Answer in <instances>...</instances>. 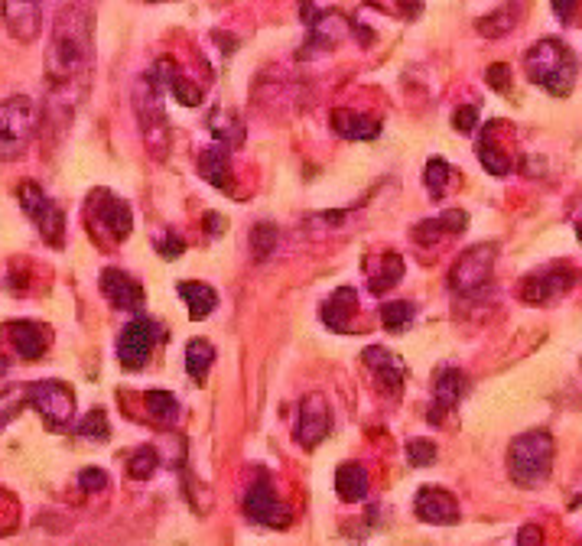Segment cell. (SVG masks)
<instances>
[{"label": "cell", "instance_id": "44dd1931", "mask_svg": "<svg viewBox=\"0 0 582 546\" xmlns=\"http://www.w3.org/2000/svg\"><path fill=\"white\" fill-rule=\"evenodd\" d=\"M498 130H501V124L491 121V124H485L482 137H478V160H482V166L491 176H504L511 169V153L501 147Z\"/></svg>", "mask_w": 582, "mask_h": 546}, {"label": "cell", "instance_id": "9c48e42d", "mask_svg": "<svg viewBox=\"0 0 582 546\" xmlns=\"http://www.w3.org/2000/svg\"><path fill=\"white\" fill-rule=\"evenodd\" d=\"M160 338H163L160 322H153L147 316H134L118 335V361L127 371H140L150 361Z\"/></svg>", "mask_w": 582, "mask_h": 546}, {"label": "cell", "instance_id": "9a60e30c", "mask_svg": "<svg viewBox=\"0 0 582 546\" xmlns=\"http://www.w3.org/2000/svg\"><path fill=\"white\" fill-rule=\"evenodd\" d=\"M101 293L105 299L121 312H140L144 309V286H140L131 273H124L118 267H108L101 270Z\"/></svg>", "mask_w": 582, "mask_h": 546}, {"label": "cell", "instance_id": "f546056e", "mask_svg": "<svg viewBox=\"0 0 582 546\" xmlns=\"http://www.w3.org/2000/svg\"><path fill=\"white\" fill-rule=\"evenodd\" d=\"M147 413L153 416L157 423H176L179 416V400L170 394V390H147Z\"/></svg>", "mask_w": 582, "mask_h": 546}, {"label": "cell", "instance_id": "ac0fdd59", "mask_svg": "<svg viewBox=\"0 0 582 546\" xmlns=\"http://www.w3.org/2000/svg\"><path fill=\"white\" fill-rule=\"evenodd\" d=\"M462 397V374L456 368H439L433 377V407H430V423L439 426L443 416L456 407Z\"/></svg>", "mask_w": 582, "mask_h": 546}, {"label": "cell", "instance_id": "bcb514c9", "mask_svg": "<svg viewBox=\"0 0 582 546\" xmlns=\"http://www.w3.org/2000/svg\"><path fill=\"white\" fill-rule=\"evenodd\" d=\"M576 234H579V241H582V218H579V225H576Z\"/></svg>", "mask_w": 582, "mask_h": 546}, {"label": "cell", "instance_id": "74e56055", "mask_svg": "<svg viewBox=\"0 0 582 546\" xmlns=\"http://www.w3.org/2000/svg\"><path fill=\"white\" fill-rule=\"evenodd\" d=\"M79 488L82 491H105L108 488V472L105 468H82V475H79Z\"/></svg>", "mask_w": 582, "mask_h": 546}, {"label": "cell", "instance_id": "4dcf8cb0", "mask_svg": "<svg viewBox=\"0 0 582 546\" xmlns=\"http://www.w3.org/2000/svg\"><path fill=\"white\" fill-rule=\"evenodd\" d=\"M157 468H160V452L153 446H140L131 455V462H127V475H131L134 481H147Z\"/></svg>", "mask_w": 582, "mask_h": 546}, {"label": "cell", "instance_id": "d6a6232c", "mask_svg": "<svg viewBox=\"0 0 582 546\" xmlns=\"http://www.w3.org/2000/svg\"><path fill=\"white\" fill-rule=\"evenodd\" d=\"M27 384L23 387H10V390H0V429H4L10 420H17V413L27 407Z\"/></svg>", "mask_w": 582, "mask_h": 546}, {"label": "cell", "instance_id": "e575fe53", "mask_svg": "<svg viewBox=\"0 0 582 546\" xmlns=\"http://www.w3.org/2000/svg\"><path fill=\"white\" fill-rule=\"evenodd\" d=\"M274 244H277V228L270 225V221H257L254 231H251V254H254V260L270 257Z\"/></svg>", "mask_w": 582, "mask_h": 546}, {"label": "cell", "instance_id": "ffe728a7", "mask_svg": "<svg viewBox=\"0 0 582 546\" xmlns=\"http://www.w3.org/2000/svg\"><path fill=\"white\" fill-rule=\"evenodd\" d=\"M355 309H358V293L352 286H342V290H335L326 303H322V322H326V329L332 332H352Z\"/></svg>", "mask_w": 582, "mask_h": 546}, {"label": "cell", "instance_id": "b9f144b4", "mask_svg": "<svg viewBox=\"0 0 582 546\" xmlns=\"http://www.w3.org/2000/svg\"><path fill=\"white\" fill-rule=\"evenodd\" d=\"M517 546H543V530L537 524H524V530L517 533Z\"/></svg>", "mask_w": 582, "mask_h": 546}, {"label": "cell", "instance_id": "d590c367", "mask_svg": "<svg viewBox=\"0 0 582 546\" xmlns=\"http://www.w3.org/2000/svg\"><path fill=\"white\" fill-rule=\"evenodd\" d=\"M446 179H449V166H446V160H439V156H433V160L426 163V186H430V199H443Z\"/></svg>", "mask_w": 582, "mask_h": 546}, {"label": "cell", "instance_id": "f1b7e54d", "mask_svg": "<svg viewBox=\"0 0 582 546\" xmlns=\"http://www.w3.org/2000/svg\"><path fill=\"white\" fill-rule=\"evenodd\" d=\"M413 316H417V306L407 303V299H394V303L381 306V322L387 332H404L413 325Z\"/></svg>", "mask_w": 582, "mask_h": 546}, {"label": "cell", "instance_id": "4fadbf2b", "mask_svg": "<svg viewBox=\"0 0 582 546\" xmlns=\"http://www.w3.org/2000/svg\"><path fill=\"white\" fill-rule=\"evenodd\" d=\"M361 358H365V364H368V371H371V377H374V384H378V390L381 394H387V397H400V390H404V374H407V368H404V361H400V355H394L391 348H384V345H371V348H365L361 351Z\"/></svg>", "mask_w": 582, "mask_h": 546}, {"label": "cell", "instance_id": "7a4b0ae2", "mask_svg": "<svg viewBox=\"0 0 582 546\" xmlns=\"http://www.w3.org/2000/svg\"><path fill=\"white\" fill-rule=\"evenodd\" d=\"M524 65H527L530 82L547 88L556 98H566L579 75V59L573 56V49L566 43H560V39H540V43H534L527 49Z\"/></svg>", "mask_w": 582, "mask_h": 546}, {"label": "cell", "instance_id": "2e32d148", "mask_svg": "<svg viewBox=\"0 0 582 546\" xmlns=\"http://www.w3.org/2000/svg\"><path fill=\"white\" fill-rule=\"evenodd\" d=\"M413 507H417V517L423 524H456L459 520V501L439 485H423Z\"/></svg>", "mask_w": 582, "mask_h": 546}, {"label": "cell", "instance_id": "4316f807", "mask_svg": "<svg viewBox=\"0 0 582 546\" xmlns=\"http://www.w3.org/2000/svg\"><path fill=\"white\" fill-rule=\"evenodd\" d=\"M332 124L348 140H374L378 137V130H381L378 121H368L365 114H352V111H339L332 117Z\"/></svg>", "mask_w": 582, "mask_h": 546}, {"label": "cell", "instance_id": "52a82bcc", "mask_svg": "<svg viewBox=\"0 0 582 546\" xmlns=\"http://www.w3.org/2000/svg\"><path fill=\"white\" fill-rule=\"evenodd\" d=\"M30 407L46 420L49 429H69L75 420V394L69 384L62 381H33L27 384Z\"/></svg>", "mask_w": 582, "mask_h": 546}, {"label": "cell", "instance_id": "83f0119b", "mask_svg": "<svg viewBox=\"0 0 582 546\" xmlns=\"http://www.w3.org/2000/svg\"><path fill=\"white\" fill-rule=\"evenodd\" d=\"M378 267H381V273H371V277H368V290L371 293L391 290V286L400 283V277H404V257H400V254H384Z\"/></svg>", "mask_w": 582, "mask_h": 546}, {"label": "cell", "instance_id": "7402d4cb", "mask_svg": "<svg viewBox=\"0 0 582 546\" xmlns=\"http://www.w3.org/2000/svg\"><path fill=\"white\" fill-rule=\"evenodd\" d=\"M465 228V212L462 208H452V212H443L439 218H426L413 228V241L423 247H433L436 241H443L446 234H459Z\"/></svg>", "mask_w": 582, "mask_h": 546}, {"label": "cell", "instance_id": "7bdbcfd3", "mask_svg": "<svg viewBox=\"0 0 582 546\" xmlns=\"http://www.w3.org/2000/svg\"><path fill=\"white\" fill-rule=\"evenodd\" d=\"M553 13H556L560 20H569V17L576 13V4H569V0H560V4H553Z\"/></svg>", "mask_w": 582, "mask_h": 546}, {"label": "cell", "instance_id": "277c9868", "mask_svg": "<svg viewBox=\"0 0 582 546\" xmlns=\"http://www.w3.org/2000/svg\"><path fill=\"white\" fill-rule=\"evenodd\" d=\"M40 127V108L27 95L0 101V160H17L27 153Z\"/></svg>", "mask_w": 582, "mask_h": 546}, {"label": "cell", "instance_id": "cb8c5ba5", "mask_svg": "<svg viewBox=\"0 0 582 546\" xmlns=\"http://www.w3.org/2000/svg\"><path fill=\"white\" fill-rule=\"evenodd\" d=\"M179 299L189 306V319H196V322H202L218 306V293L212 290L209 283H199V280L179 283Z\"/></svg>", "mask_w": 582, "mask_h": 546}, {"label": "cell", "instance_id": "603a6c76", "mask_svg": "<svg viewBox=\"0 0 582 546\" xmlns=\"http://www.w3.org/2000/svg\"><path fill=\"white\" fill-rule=\"evenodd\" d=\"M199 173L205 182H212L218 189H231V160H228V147L225 143H215V147L202 150L199 156Z\"/></svg>", "mask_w": 582, "mask_h": 546}, {"label": "cell", "instance_id": "836d02e7", "mask_svg": "<svg viewBox=\"0 0 582 546\" xmlns=\"http://www.w3.org/2000/svg\"><path fill=\"white\" fill-rule=\"evenodd\" d=\"M75 433H79L82 439H108L111 436V426H108V413L105 410H88L79 426H75Z\"/></svg>", "mask_w": 582, "mask_h": 546}, {"label": "cell", "instance_id": "6da1fadb", "mask_svg": "<svg viewBox=\"0 0 582 546\" xmlns=\"http://www.w3.org/2000/svg\"><path fill=\"white\" fill-rule=\"evenodd\" d=\"M92 10L88 7H66L56 17V30L49 39L46 52V75H49V91H53V101L66 98V108H72L79 101L85 78L92 72Z\"/></svg>", "mask_w": 582, "mask_h": 546}, {"label": "cell", "instance_id": "ee69618b", "mask_svg": "<svg viewBox=\"0 0 582 546\" xmlns=\"http://www.w3.org/2000/svg\"><path fill=\"white\" fill-rule=\"evenodd\" d=\"M205 228H209V231H225V221L222 218H218V215H209V218H205Z\"/></svg>", "mask_w": 582, "mask_h": 546}, {"label": "cell", "instance_id": "f35d334b", "mask_svg": "<svg viewBox=\"0 0 582 546\" xmlns=\"http://www.w3.org/2000/svg\"><path fill=\"white\" fill-rule=\"evenodd\" d=\"M452 124H456V130H462V134H472L475 124H478V104H465V108H459L456 114H452Z\"/></svg>", "mask_w": 582, "mask_h": 546}, {"label": "cell", "instance_id": "3957f363", "mask_svg": "<svg viewBox=\"0 0 582 546\" xmlns=\"http://www.w3.org/2000/svg\"><path fill=\"white\" fill-rule=\"evenodd\" d=\"M553 468V436L543 429H530V433L517 436L508 449V472L511 481L521 488H537L550 478Z\"/></svg>", "mask_w": 582, "mask_h": 546}, {"label": "cell", "instance_id": "60d3db41", "mask_svg": "<svg viewBox=\"0 0 582 546\" xmlns=\"http://www.w3.org/2000/svg\"><path fill=\"white\" fill-rule=\"evenodd\" d=\"M157 251L163 257H179V254L186 251V241L176 238V234H163V238H157Z\"/></svg>", "mask_w": 582, "mask_h": 546}, {"label": "cell", "instance_id": "e0dca14e", "mask_svg": "<svg viewBox=\"0 0 582 546\" xmlns=\"http://www.w3.org/2000/svg\"><path fill=\"white\" fill-rule=\"evenodd\" d=\"M0 335L10 338V348H14L23 361L43 358L46 348H49V332L36 322H7Z\"/></svg>", "mask_w": 582, "mask_h": 546}, {"label": "cell", "instance_id": "5b68a950", "mask_svg": "<svg viewBox=\"0 0 582 546\" xmlns=\"http://www.w3.org/2000/svg\"><path fill=\"white\" fill-rule=\"evenodd\" d=\"M134 108L140 117V130H144L147 147L166 156V147H170V134H166V117H163V85L157 82V75H140L134 85Z\"/></svg>", "mask_w": 582, "mask_h": 546}, {"label": "cell", "instance_id": "ba28073f", "mask_svg": "<svg viewBox=\"0 0 582 546\" xmlns=\"http://www.w3.org/2000/svg\"><path fill=\"white\" fill-rule=\"evenodd\" d=\"M17 199L23 205V212L30 215L33 225L43 231V238L49 244L59 247L62 238H66V215H62V208L43 192L40 182H33V179L20 182V186H17Z\"/></svg>", "mask_w": 582, "mask_h": 546}, {"label": "cell", "instance_id": "d6986e66", "mask_svg": "<svg viewBox=\"0 0 582 546\" xmlns=\"http://www.w3.org/2000/svg\"><path fill=\"white\" fill-rule=\"evenodd\" d=\"M0 17H4L10 36L20 39V43H30L43 26V7L40 4H4L0 7Z\"/></svg>", "mask_w": 582, "mask_h": 546}, {"label": "cell", "instance_id": "5bb4252c", "mask_svg": "<svg viewBox=\"0 0 582 546\" xmlns=\"http://www.w3.org/2000/svg\"><path fill=\"white\" fill-rule=\"evenodd\" d=\"M573 283H576V273L566 270V267H550V270L530 273L527 280H521V299L530 306L553 303V299H560Z\"/></svg>", "mask_w": 582, "mask_h": 546}, {"label": "cell", "instance_id": "8fae6325", "mask_svg": "<svg viewBox=\"0 0 582 546\" xmlns=\"http://www.w3.org/2000/svg\"><path fill=\"white\" fill-rule=\"evenodd\" d=\"M244 514H248L254 524H264V527H287V507L280 504L277 491H274V481H270L267 472L257 475L248 491H244Z\"/></svg>", "mask_w": 582, "mask_h": 546}, {"label": "cell", "instance_id": "8d00e7d4", "mask_svg": "<svg viewBox=\"0 0 582 546\" xmlns=\"http://www.w3.org/2000/svg\"><path fill=\"white\" fill-rule=\"evenodd\" d=\"M407 459H410V465H433L436 462V446L430 439H410L407 442Z\"/></svg>", "mask_w": 582, "mask_h": 546}, {"label": "cell", "instance_id": "8992f818", "mask_svg": "<svg viewBox=\"0 0 582 546\" xmlns=\"http://www.w3.org/2000/svg\"><path fill=\"white\" fill-rule=\"evenodd\" d=\"M495 257H498V244H475L469 247V251H462L459 260L452 264L449 270V286H452V293H459V296H475V293H482L488 280H491V273H495Z\"/></svg>", "mask_w": 582, "mask_h": 546}, {"label": "cell", "instance_id": "7c38bea8", "mask_svg": "<svg viewBox=\"0 0 582 546\" xmlns=\"http://www.w3.org/2000/svg\"><path fill=\"white\" fill-rule=\"evenodd\" d=\"M332 429V410H329V400L322 394H306L300 400V420L293 426V436L300 446L313 449L319 446L322 439L329 436Z\"/></svg>", "mask_w": 582, "mask_h": 546}, {"label": "cell", "instance_id": "484cf974", "mask_svg": "<svg viewBox=\"0 0 582 546\" xmlns=\"http://www.w3.org/2000/svg\"><path fill=\"white\" fill-rule=\"evenodd\" d=\"M212 361H215V345L209 342V338H192V342L186 345V371L192 374V381L196 384H205Z\"/></svg>", "mask_w": 582, "mask_h": 546}, {"label": "cell", "instance_id": "ab89813d", "mask_svg": "<svg viewBox=\"0 0 582 546\" xmlns=\"http://www.w3.org/2000/svg\"><path fill=\"white\" fill-rule=\"evenodd\" d=\"M488 85L495 88V91H508L511 88V69L504 62H498V65H491L488 69Z\"/></svg>", "mask_w": 582, "mask_h": 546}, {"label": "cell", "instance_id": "1f68e13d", "mask_svg": "<svg viewBox=\"0 0 582 546\" xmlns=\"http://www.w3.org/2000/svg\"><path fill=\"white\" fill-rule=\"evenodd\" d=\"M517 13H521L517 7H501L495 13H488V17L478 20V33L482 36H504L517 23Z\"/></svg>", "mask_w": 582, "mask_h": 546}, {"label": "cell", "instance_id": "d4e9b609", "mask_svg": "<svg viewBox=\"0 0 582 546\" xmlns=\"http://www.w3.org/2000/svg\"><path fill=\"white\" fill-rule=\"evenodd\" d=\"M335 488H339L342 501H361L368 498V472L358 462H345L335 475Z\"/></svg>", "mask_w": 582, "mask_h": 546}, {"label": "cell", "instance_id": "f6af8a7d", "mask_svg": "<svg viewBox=\"0 0 582 546\" xmlns=\"http://www.w3.org/2000/svg\"><path fill=\"white\" fill-rule=\"evenodd\" d=\"M7 368H10V361H7V358H0V377L7 374Z\"/></svg>", "mask_w": 582, "mask_h": 546}, {"label": "cell", "instance_id": "30bf717a", "mask_svg": "<svg viewBox=\"0 0 582 546\" xmlns=\"http://www.w3.org/2000/svg\"><path fill=\"white\" fill-rule=\"evenodd\" d=\"M88 218H92L95 228L111 234L114 241H124L127 234L134 231L131 205H127L124 199H118V195L108 192V189H95L92 195H88Z\"/></svg>", "mask_w": 582, "mask_h": 546}]
</instances>
